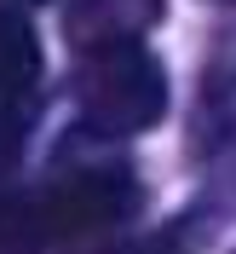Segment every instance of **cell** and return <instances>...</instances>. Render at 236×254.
Masks as SVG:
<instances>
[{
	"label": "cell",
	"instance_id": "cell-1",
	"mask_svg": "<svg viewBox=\"0 0 236 254\" xmlns=\"http://www.w3.org/2000/svg\"><path fill=\"white\" fill-rule=\"evenodd\" d=\"M75 104H81V122L98 139H133V133L161 122L167 75H161L156 52L139 35L93 41L81 52V69H75Z\"/></svg>",
	"mask_w": 236,
	"mask_h": 254
},
{
	"label": "cell",
	"instance_id": "cell-2",
	"mask_svg": "<svg viewBox=\"0 0 236 254\" xmlns=\"http://www.w3.org/2000/svg\"><path fill=\"white\" fill-rule=\"evenodd\" d=\"M41 202V225L47 243L63 237H93V231H115V225L139 208V179L121 162H93V168H69L52 185L35 190Z\"/></svg>",
	"mask_w": 236,
	"mask_h": 254
},
{
	"label": "cell",
	"instance_id": "cell-3",
	"mask_svg": "<svg viewBox=\"0 0 236 254\" xmlns=\"http://www.w3.org/2000/svg\"><path fill=\"white\" fill-rule=\"evenodd\" d=\"M35 87H41V41L29 17L0 12V110H17Z\"/></svg>",
	"mask_w": 236,
	"mask_h": 254
},
{
	"label": "cell",
	"instance_id": "cell-4",
	"mask_svg": "<svg viewBox=\"0 0 236 254\" xmlns=\"http://www.w3.org/2000/svg\"><path fill=\"white\" fill-rule=\"evenodd\" d=\"M161 0H75L69 6V35L75 41H115V35H144L156 23Z\"/></svg>",
	"mask_w": 236,
	"mask_h": 254
},
{
	"label": "cell",
	"instance_id": "cell-5",
	"mask_svg": "<svg viewBox=\"0 0 236 254\" xmlns=\"http://www.w3.org/2000/svg\"><path fill=\"white\" fill-rule=\"evenodd\" d=\"M52 249L35 190H0V254H41Z\"/></svg>",
	"mask_w": 236,
	"mask_h": 254
},
{
	"label": "cell",
	"instance_id": "cell-6",
	"mask_svg": "<svg viewBox=\"0 0 236 254\" xmlns=\"http://www.w3.org/2000/svg\"><path fill=\"white\" fill-rule=\"evenodd\" d=\"M110 254H185V249L161 231V237H144V243H121V249H110Z\"/></svg>",
	"mask_w": 236,
	"mask_h": 254
}]
</instances>
